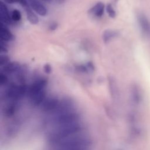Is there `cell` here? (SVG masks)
I'll return each mask as SVG.
<instances>
[{
    "label": "cell",
    "mask_w": 150,
    "mask_h": 150,
    "mask_svg": "<svg viewBox=\"0 0 150 150\" xmlns=\"http://www.w3.org/2000/svg\"><path fill=\"white\" fill-rule=\"evenodd\" d=\"M81 130V126L75 122L71 124L57 126L48 135V140L51 144L77 134Z\"/></svg>",
    "instance_id": "1"
},
{
    "label": "cell",
    "mask_w": 150,
    "mask_h": 150,
    "mask_svg": "<svg viewBox=\"0 0 150 150\" xmlns=\"http://www.w3.org/2000/svg\"><path fill=\"white\" fill-rule=\"evenodd\" d=\"M52 145L56 149L86 150L90 145V141L84 137L73 135Z\"/></svg>",
    "instance_id": "2"
},
{
    "label": "cell",
    "mask_w": 150,
    "mask_h": 150,
    "mask_svg": "<svg viewBox=\"0 0 150 150\" xmlns=\"http://www.w3.org/2000/svg\"><path fill=\"white\" fill-rule=\"evenodd\" d=\"M79 119V115L77 112L70 111L54 115L51 122L52 124L57 127L77 122Z\"/></svg>",
    "instance_id": "3"
},
{
    "label": "cell",
    "mask_w": 150,
    "mask_h": 150,
    "mask_svg": "<svg viewBox=\"0 0 150 150\" xmlns=\"http://www.w3.org/2000/svg\"><path fill=\"white\" fill-rule=\"evenodd\" d=\"M47 84V80L45 77H41L36 79L28 89L27 93L29 97H30L35 94L45 90Z\"/></svg>",
    "instance_id": "4"
},
{
    "label": "cell",
    "mask_w": 150,
    "mask_h": 150,
    "mask_svg": "<svg viewBox=\"0 0 150 150\" xmlns=\"http://www.w3.org/2000/svg\"><path fill=\"white\" fill-rule=\"evenodd\" d=\"M138 23L142 34L146 37H150V21L144 13H139L137 16Z\"/></svg>",
    "instance_id": "5"
},
{
    "label": "cell",
    "mask_w": 150,
    "mask_h": 150,
    "mask_svg": "<svg viewBox=\"0 0 150 150\" xmlns=\"http://www.w3.org/2000/svg\"><path fill=\"white\" fill-rule=\"evenodd\" d=\"M60 100L54 97H50L46 98L41 104L42 110L45 112L52 114L57 108Z\"/></svg>",
    "instance_id": "6"
},
{
    "label": "cell",
    "mask_w": 150,
    "mask_h": 150,
    "mask_svg": "<svg viewBox=\"0 0 150 150\" xmlns=\"http://www.w3.org/2000/svg\"><path fill=\"white\" fill-rule=\"evenodd\" d=\"M29 6L40 16H45L47 13V9L45 5L39 0H28Z\"/></svg>",
    "instance_id": "7"
},
{
    "label": "cell",
    "mask_w": 150,
    "mask_h": 150,
    "mask_svg": "<svg viewBox=\"0 0 150 150\" xmlns=\"http://www.w3.org/2000/svg\"><path fill=\"white\" fill-rule=\"evenodd\" d=\"M18 101H10L2 109V114L6 117H12L18 110Z\"/></svg>",
    "instance_id": "8"
},
{
    "label": "cell",
    "mask_w": 150,
    "mask_h": 150,
    "mask_svg": "<svg viewBox=\"0 0 150 150\" xmlns=\"http://www.w3.org/2000/svg\"><path fill=\"white\" fill-rule=\"evenodd\" d=\"M0 14H1V18L2 22L7 24L10 25L12 24L13 21L11 18V15H10L8 9L4 3V1L0 2Z\"/></svg>",
    "instance_id": "9"
},
{
    "label": "cell",
    "mask_w": 150,
    "mask_h": 150,
    "mask_svg": "<svg viewBox=\"0 0 150 150\" xmlns=\"http://www.w3.org/2000/svg\"><path fill=\"white\" fill-rule=\"evenodd\" d=\"M22 66L18 62H9L2 68V71L5 74H17L21 69Z\"/></svg>",
    "instance_id": "10"
},
{
    "label": "cell",
    "mask_w": 150,
    "mask_h": 150,
    "mask_svg": "<svg viewBox=\"0 0 150 150\" xmlns=\"http://www.w3.org/2000/svg\"><path fill=\"white\" fill-rule=\"evenodd\" d=\"M0 38L2 40L6 42H12L15 40V36L10 31L7 26L4 25L3 23H1Z\"/></svg>",
    "instance_id": "11"
},
{
    "label": "cell",
    "mask_w": 150,
    "mask_h": 150,
    "mask_svg": "<svg viewBox=\"0 0 150 150\" xmlns=\"http://www.w3.org/2000/svg\"><path fill=\"white\" fill-rule=\"evenodd\" d=\"M131 97L133 103L135 105H139L142 99V93L139 87L135 84H133L131 88Z\"/></svg>",
    "instance_id": "12"
},
{
    "label": "cell",
    "mask_w": 150,
    "mask_h": 150,
    "mask_svg": "<svg viewBox=\"0 0 150 150\" xmlns=\"http://www.w3.org/2000/svg\"><path fill=\"white\" fill-rule=\"evenodd\" d=\"M45 97L46 91L45 90H44L30 97L29 98L30 100V102L33 106H39V105H41L44 101V100H45Z\"/></svg>",
    "instance_id": "13"
},
{
    "label": "cell",
    "mask_w": 150,
    "mask_h": 150,
    "mask_svg": "<svg viewBox=\"0 0 150 150\" xmlns=\"http://www.w3.org/2000/svg\"><path fill=\"white\" fill-rule=\"evenodd\" d=\"M104 11V4L101 2H97L89 11V13L96 17L100 18L103 16Z\"/></svg>",
    "instance_id": "14"
},
{
    "label": "cell",
    "mask_w": 150,
    "mask_h": 150,
    "mask_svg": "<svg viewBox=\"0 0 150 150\" xmlns=\"http://www.w3.org/2000/svg\"><path fill=\"white\" fill-rule=\"evenodd\" d=\"M26 15L28 21L32 25H36L39 22V18L36 13L33 11L32 9L29 7V5L25 8Z\"/></svg>",
    "instance_id": "15"
},
{
    "label": "cell",
    "mask_w": 150,
    "mask_h": 150,
    "mask_svg": "<svg viewBox=\"0 0 150 150\" xmlns=\"http://www.w3.org/2000/svg\"><path fill=\"white\" fill-rule=\"evenodd\" d=\"M118 35L117 31L114 30H105L103 33V40L105 43L109 42L112 39L117 37Z\"/></svg>",
    "instance_id": "16"
},
{
    "label": "cell",
    "mask_w": 150,
    "mask_h": 150,
    "mask_svg": "<svg viewBox=\"0 0 150 150\" xmlns=\"http://www.w3.org/2000/svg\"><path fill=\"white\" fill-rule=\"evenodd\" d=\"M109 84L112 97H113V98H115L117 96V88L113 78L111 77L109 79Z\"/></svg>",
    "instance_id": "17"
},
{
    "label": "cell",
    "mask_w": 150,
    "mask_h": 150,
    "mask_svg": "<svg viewBox=\"0 0 150 150\" xmlns=\"http://www.w3.org/2000/svg\"><path fill=\"white\" fill-rule=\"evenodd\" d=\"M21 13L20 11L18 9H14L11 13V18L13 22H18L21 19Z\"/></svg>",
    "instance_id": "18"
},
{
    "label": "cell",
    "mask_w": 150,
    "mask_h": 150,
    "mask_svg": "<svg viewBox=\"0 0 150 150\" xmlns=\"http://www.w3.org/2000/svg\"><path fill=\"white\" fill-rule=\"evenodd\" d=\"M106 11L109 16L111 18H114L116 16V12L112 5L111 4H108L106 6Z\"/></svg>",
    "instance_id": "19"
},
{
    "label": "cell",
    "mask_w": 150,
    "mask_h": 150,
    "mask_svg": "<svg viewBox=\"0 0 150 150\" xmlns=\"http://www.w3.org/2000/svg\"><path fill=\"white\" fill-rule=\"evenodd\" d=\"M9 62H10V59H9V56L7 54H4L1 55V56H0V66L3 67L5 65L9 63Z\"/></svg>",
    "instance_id": "20"
},
{
    "label": "cell",
    "mask_w": 150,
    "mask_h": 150,
    "mask_svg": "<svg viewBox=\"0 0 150 150\" xmlns=\"http://www.w3.org/2000/svg\"><path fill=\"white\" fill-rule=\"evenodd\" d=\"M75 69L77 72L80 73H87L89 72L86 64L77 65L76 66Z\"/></svg>",
    "instance_id": "21"
},
{
    "label": "cell",
    "mask_w": 150,
    "mask_h": 150,
    "mask_svg": "<svg viewBox=\"0 0 150 150\" xmlns=\"http://www.w3.org/2000/svg\"><path fill=\"white\" fill-rule=\"evenodd\" d=\"M8 81V78L6 74L2 72L0 74V85H5Z\"/></svg>",
    "instance_id": "22"
},
{
    "label": "cell",
    "mask_w": 150,
    "mask_h": 150,
    "mask_svg": "<svg viewBox=\"0 0 150 150\" xmlns=\"http://www.w3.org/2000/svg\"><path fill=\"white\" fill-rule=\"evenodd\" d=\"M0 52L1 53H3L4 54L8 52V45L6 42L1 40L0 43Z\"/></svg>",
    "instance_id": "23"
},
{
    "label": "cell",
    "mask_w": 150,
    "mask_h": 150,
    "mask_svg": "<svg viewBox=\"0 0 150 150\" xmlns=\"http://www.w3.org/2000/svg\"><path fill=\"white\" fill-rule=\"evenodd\" d=\"M43 70L45 73L50 74L52 71V67L50 64L46 63L43 66Z\"/></svg>",
    "instance_id": "24"
},
{
    "label": "cell",
    "mask_w": 150,
    "mask_h": 150,
    "mask_svg": "<svg viewBox=\"0 0 150 150\" xmlns=\"http://www.w3.org/2000/svg\"><path fill=\"white\" fill-rule=\"evenodd\" d=\"M86 66L89 72H91L94 70V65L92 62H88L86 63Z\"/></svg>",
    "instance_id": "25"
},
{
    "label": "cell",
    "mask_w": 150,
    "mask_h": 150,
    "mask_svg": "<svg viewBox=\"0 0 150 150\" xmlns=\"http://www.w3.org/2000/svg\"><path fill=\"white\" fill-rule=\"evenodd\" d=\"M58 26V24L57 22H53L52 23H51L49 26V28L50 30H54L57 29Z\"/></svg>",
    "instance_id": "26"
},
{
    "label": "cell",
    "mask_w": 150,
    "mask_h": 150,
    "mask_svg": "<svg viewBox=\"0 0 150 150\" xmlns=\"http://www.w3.org/2000/svg\"><path fill=\"white\" fill-rule=\"evenodd\" d=\"M4 2H6L7 4H16L18 3V0H3Z\"/></svg>",
    "instance_id": "27"
},
{
    "label": "cell",
    "mask_w": 150,
    "mask_h": 150,
    "mask_svg": "<svg viewBox=\"0 0 150 150\" xmlns=\"http://www.w3.org/2000/svg\"><path fill=\"white\" fill-rule=\"evenodd\" d=\"M64 1H65V0H57V1L59 2V3H63V2H64Z\"/></svg>",
    "instance_id": "28"
},
{
    "label": "cell",
    "mask_w": 150,
    "mask_h": 150,
    "mask_svg": "<svg viewBox=\"0 0 150 150\" xmlns=\"http://www.w3.org/2000/svg\"><path fill=\"white\" fill-rule=\"evenodd\" d=\"M42 1H44L47 2H51L52 0H42Z\"/></svg>",
    "instance_id": "29"
},
{
    "label": "cell",
    "mask_w": 150,
    "mask_h": 150,
    "mask_svg": "<svg viewBox=\"0 0 150 150\" xmlns=\"http://www.w3.org/2000/svg\"><path fill=\"white\" fill-rule=\"evenodd\" d=\"M115 1H116V2H117V1H118V0H115Z\"/></svg>",
    "instance_id": "30"
},
{
    "label": "cell",
    "mask_w": 150,
    "mask_h": 150,
    "mask_svg": "<svg viewBox=\"0 0 150 150\" xmlns=\"http://www.w3.org/2000/svg\"><path fill=\"white\" fill-rule=\"evenodd\" d=\"M55 150H57V149H55Z\"/></svg>",
    "instance_id": "31"
}]
</instances>
